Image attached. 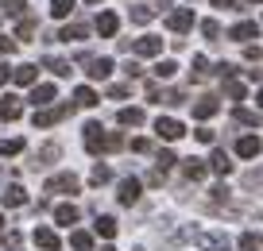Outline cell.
Segmentation results:
<instances>
[{"instance_id": "53", "label": "cell", "mask_w": 263, "mask_h": 251, "mask_svg": "<svg viewBox=\"0 0 263 251\" xmlns=\"http://www.w3.org/2000/svg\"><path fill=\"white\" fill-rule=\"evenodd\" d=\"M213 8H236V0H213Z\"/></svg>"}, {"instance_id": "48", "label": "cell", "mask_w": 263, "mask_h": 251, "mask_svg": "<svg viewBox=\"0 0 263 251\" xmlns=\"http://www.w3.org/2000/svg\"><path fill=\"white\" fill-rule=\"evenodd\" d=\"M128 85H112V89H108V97H112V101H124V97H128Z\"/></svg>"}, {"instance_id": "6", "label": "cell", "mask_w": 263, "mask_h": 251, "mask_svg": "<svg viewBox=\"0 0 263 251\" xmlns=\"http://www.w3.org/2000/svg\"><path fill=\"white\" fill-rule=\"evenodd\" d=\"M155 136L166 139V143H174V139L186 136V128H182L178 120H171V116H159V120H155Z\"/></svg>"}, {"instance_id": "46", "label": "cell", "mask_w": 263, "mask_h": 251, "mask_svg": "<svg viewBox=\"0 0 263 251\" xmlns=\"http://www.w3.org/2000/svg\"><path fill=\"white\" fill-rule=\"evenodd\" d=\"M232 73H236L232 62H217V78H232Z\"/></svg>"}, {"instance_id": "54", "label": "cell", "mask_w": 263, "mask_h": 251, "mask_svg": "<svg viewBox=\"0 0 263 251\" xmlns=\"http://www.w3.org/2000/svg\"><path fill=\"white\" fill-rule=\"evenodd\" d=\"M255 105H259V108H263V89H259V93H255Z\"/></svg>"}, {"instance_id": "9", "label": "cell", "mask_w": 263, "mask_h": 251, "mask_svg": "<svg viewBox=\"0 0 263 251\" xmlns=\"http://www.w3.org/2000/svg\"><path fill=\"white\" fill-rule=\"evenodd\" d=\"M166 27H171L174 35L190 31V27H194V8H178V12H171V16H166Z\"/></svg>"}, {"instance_id": "40", "label": "cell", "mask_w": 263, "mask_h": 251, "mask_svg": "<svg viewBox=\"0 0 263 251\" xmlns=\"http://www.w3.org/2000/svg\"><path fill=\"white\" fill-rule=\"evenodd\" d=\"M4 12H8V16H16V20H24V16H27V4H24V0H8V4H4Z\"/></svg>"}, {"instance_id": "44", "label": "cell", "mask_w": 263, "mask_h": 251, "mask_svg": "<svg viewBox=\"0 0 263 251\" xmlns=\"http://www.w3.org/2000/svg\"><path fill=\"white\" fill-rule=\"evenodd\" d=\"M120 147H124V136H120V131H108V147H105V151H120Z\"/></svg>"}, {"instance_id": "28", "label": "cell", "mask_w": 263, "mask_h": 251, "mask_svg": "<svg viewBox=\"0 0 263 251\" xmlns=\"http://www.w3.org/2000/svg\"><path fill=\"white\" fill-rule=\"evenodd\" d=\"M74 8H78V0H50V16L54 20H66Z\"/></svg>"}, {"instance_id": "21", "label": "cell", "mask_w": 263, "mask_h": 251, "mask_svg": "<svg viewBox=\"0 0 263 251\" xmlns=\"http://www.w3.org/2000/svg\"><path fill=\"white\" fill-rule=\"evenodd\" d=\"M12 81H16V85H35V81H39V73H35L31 62H24V66H16V70H12Z\"/></svg>"}, {"instance_id": "14", "label": "cell", "mask_w": 263, "mask_h": 251, "mask_svg": "<svg viewBox=\"0 0 263 251\" xmlns=\"http://www.w3.org/2000/svg\"><path fill=\"white\" fill-rule=\"evenodd\" d=\"M85 66H89V70H85V73H89L93 81H105L108 73H112V58H105V54H101V58H89V62H85Z\"/></svg>"}, {"instance_id": "13", "label": "cell", "mask_w": 263, "mask_h": 251, "mask_svg": "<svg viewBox=\"0 0 263 251\" xmlns=\"http://www.w3.org/2000/svg\"><path fill=\"white\" fill-rule=\"evenodd\" d=\"M20 112H24V105H20V97H12V93H4L0 97V120H20Z\"/></svg>"}, {"instance_id": "36", "label": "cell", "mask_w": 263, "mask_h": 251, "mask_svg": "<svg viewBox=\"0 0 263 251\" xmlns=\"http://www.w3.org/2000/svg\"><path fill=\"white\" fill-rule=\"evenodd\" d=\"M259 186H263V166H252L244 174V189H259Z\"/></svg>"}, {"instance_id": "2", "label": "cell", "mask_w": 263, "mask_h": 251, "mask_svg": "<svg viewBox=\"0 0 263 251\" xmlns=\"http://www.w3.org/2000/svg\"><path fill=\"white\" fill-rule=\"evenodd\" d=\"M43 189H47V194H78V189H82V182H78L70 170H62V174H50Z\"/></svg>"}, {"instance_id": "16", "label": "cell", "mask_w": 263, "mask_h": 251, "mask_svg": "<svg viewBox=\"0 0 263 251\" xmlns=\"http://www.w3.org/2000/svg\"><path fill=\"white\" fill-rule=\"evenodd\" d=\"M0 205H4V209H20V205H27L24 186H8L4 194H0Z\"/></svg>"}, {"instance_id": "29", "label": "cell", "mask_w": 263, "mask_h": 251, "mask_svg": "<svg viewBox=\"0 0 263 251\" xmlns=\"http://www.w3.org/2000/svg\"><path fill=\"white\" fill-rule=\"evenodd\" d=\"M174 73H178V62H174V58H163V62H155V78H159V81H171Z\"/></svg>"}, {"instance_id": "27", "label": "cell", "mask_w": 263, "mask_h": 251, "mask_svg": "<svg viewBox=\"0 0 263 251\" xmlns=\"http://www.w3.org/2000/svg\"><path fill=\"white\" fill-rule=\"evenodd\" d=\"M70 247H74V251H89L93 247V236L82 232V228H74V232H70Z\"/></svg>"}, {"instance_id": "5", "label": "cell", "mask_w": 263, "mask_h": 251, "mask_svg": "<svg viewBox=\"0 0 263 251\" xmlns=\"http://www.w3.org/2000/svg\"><path fill=\"white\" fill-rule=\"evenodd\" d=\"M54 97H58V89L50 85V81H35V85H31V97H27V101H31L35 108H50V105H54Z\"/></svg>"}, {"instance_id": "26", "label": "cell", "mask_w": 263, "mask_h": 251, "mask_svg": "<svg viewBox=\"0 0 263 251\" xmlns=\"http://www.w3.org/2000/svg\"><path fill=\"white\" fill-rule=\"evenodd\" d=\"M58 39H62V43H82L85 39V24H66Z\"/></svg>"}, {"instance_id": "7", "label": "cell", "mask_w": 263, "mask_h": 251, "mask_svg": "<svg viewBox=\"0 0 263 251\" xmlns=\"http://www.w3.org/2000/svg\"><path fill=\"white\" fill-rule=\"evenodd\" d=\"M132 54H140V58H155V54H163V39H159V35H143V39L132 43Z\"/></svg>"}, {"instance_id": "15", "label": "cell", "mask_w": 263, "mask_h": 251, "mask_svg": "<svg viewBox=\"0 0 263 251\" xmlns=\"http://www.w3.org/2000/svg\"><path fill=\"white\" fill-rule=\"evenodd\" d=\"M259 151H263V143L255 136H240L236 139V155L240 159H259Z\"/></svg>"}, {"instance_id": "55", "label": "cell", "mask_w": 263, "mask_h": 251, "mask_svg": "<svg viewBox=\"0 0 263 251\" xmlns=\"http://www.w3.org/2000/svg\"><path fill=\"white\" fill-rule=\"evenodd\" d=\"M101 251H116V247H108V243H105V247H101Z\"/></svg>"}, {"instance_id": "25", "label": "cell", "mask_w": 263, "mask_h": 251, "mask_svg": "<svg viewBox=\"0 0 263 251\" xmlns=\"http://www.w3.org/2000/svg\"><path fill=\"white\" fill-rule=\"evenodd\" d=\"M186 240H194V228H178V232H171L163 240V251H174L178 243H186Z\"/></svg>"}, {"instance_id": "58", "label": "cell", "mask_w": 263, "mask_h": 251, "mask_svg": "<svg viewBox=\"0 0 263 251\" xmlns=\"http://www.w3.org/2000/svg\"><path fill=\"white\" fill-rule=\"evenodd\" d=\"M0 224H4V217H0Z\"/></svg>"}, {"instance_id": "47", "label": "cell", "mask_w": 263, "mask_h": 251, "mask_svg": "<svg viewBox=\"0 0 263 251\" xmlns=\"http://www.w3.org/2000/svg\"><path fill=\"white\" fill-rule=\"evenodd\" d=\"M244 58H248V62H259V58H263V50H259V47H252V43H248V47H244Z\"/></svg>"}, {"instance_id": "20", "label": "cell", "mask_w": 263, "mask_h": 251, "mask_svg": "<svg viewBox=\"0 0 263 251\" xmlns=\"http://www.w3.org/2000/svg\"><path fill=\"white\" fill-rule=\"evenodd\" d=\"M116 27H120V20H116L112 12H101V16H97V35H101V39H112Z\"/></svg>"}, {"instance_id": "43", "label": "cell", "mask_w": 263, "mask_h": 251, "mask_svg": "<svg viewBox=\"0 0 263 251\" xmlns=\"http://www.w3.org/2000/svg\"><path fill=\"white\" fill-rule=\"evenodd\" d=\"M224 93H229L232 101H244V93H248V89L240 85V81H229V85H224Z\"/></svg>"}, {"instance_id": "22", "label": "cell", "mask_w": 263, "mask_h": 251, "mask_svg": "<svg viewBox=\"0 0 263 251\" xmlns=\"http://www.w3.org/2000/svg\"><path fill=\"white\" fill-rule=\"evenodd\" d=\"M116 120H120L124 128H140L147 116H143V108H120V112H116Z\"/></svg>"}, {"instance_id": "17", "label": "cell", "mask_w": 263, "mask_h": 251, "mask_svg": "<svg viewBox=\"0 0 263 251\" xmlns=\"http://www.w3.org/2000/svg\"><path fill=\"white\" fill-rule=\"evenodd\" d=\"M217 108H221V105H217V97H209V93L194 101V116H197V120H209V116H217Z\"/></svg>"}, {"instance_id": "52", "label": "cell", "mask_w": 263, "mask_h": 251, "mask_svg": "<svg viewBox=\"0 0 263 251\" xmlns=\"http://www.w3.org/2000/svg\"><path fill=\"white\" fill-rule=\"evenodd\" d=\"M12 78V70H8V62H0V85H4V81Z\"/></svg>"}, {"instance_id": "37", "label": "cell", "mask_w": 263, "mask_h": 251, "mask_svg": "<svg viewBox=\"0 0 263 251\" xmlns=\"http://www.w3.org/2000/svg\"><path fill=\"white\" fill-rule=\"evenodd\" d=\"M97 236L112 240V236H116V220H112V217H97Z\"/></svg>"}, {"instance_id": "56", "label": "cell", "mask_w": 263, "mask_h": 251, "mask_svg": "<svg viewBox=\"0 0 263 251\" xmlns=\"http://www.w3.org/2000/svg\"><path fill=\"white\" fill-rule=\"evenodd\" d=\"M85 4H97V0H85Z\"/></svg>"}, {"instance_id": "57", "label": "cell", "mask_w": 263, "mask_h": 251, "mask_svg": "<svg viewBox=\"0 0 263 251\" xmlns=\"http://www.w3.org/2000/svg\"><path fill=\"white\" fill-rule=\"evenodd\" d=\"M252 4H263V0H252Z\"/></svg>"}, {"instance_id": "45", "label": "cell", "mask_w": 263, "mask_h": 251, "mask_svg": "<svg viewBox=\"0 0 263 251\" xmlns=\"http://www.w3.org/2000/svg\"><path fill=\"white\" fill-rule=\"evenodd\" d=\"M159 105H182V93H178V89H166V93H163V101H159Z\"/></svg>"}, {"instance_id": "39", "label": "cell", "mask_w": 263, "mask_h": 251, "mask_svg": "<svg viewBox=\"0 0 263 251\" xmlns=\"http://www.w3.org/2000/svg\"><path fill=\"white\" fill-rule=\"evenodd\" d=\"M201 35H205V39H221V24H217V20H201Z\"/></svg>"}, {"instance_id": "1", "label": "cell", "mask_w": 263, "mask_h": 251, "mask_svg": "<svg viewBox=\"0 0 263 251\" xmlns=\"http://www.w3.org/2000/svg\"><path fill=\"white\" fill-rule=\"evenodd\" d=\"M74 112V105H50V108H35V128H54L66 116Z\"/></svg>"}, {"instance_id": "49", "label": "cell", "mask_w": 263, "mask_h": 251, "mask_svg": "<svg viewBox=\"0 0 263 251\" xmlns=\"http://www.w3.org/2000/svg\"><path fill=\"white\" fill-rule=\"evenodd\" d=\"M4 247L16 251V247H20V232H8V236H4Z\"/></svg>"}, {"instance_id": "8", "label": "cell", "mask_w": 263, "mask_h": 251, "mask_svg": "<svg viewBox=\"0 0 263 251\" xmlns=\"http://www.w3.org/2000/svg\"><path fill=\"white\" fill-rule=\"evenodd\" d=\"M58 159H62V147H58V143H43L39 151L31 155V166L43 170V166H50V162H58Z\"/></svg>"}, {"instance_id": "41", "label": "cell", "mask_w": 263, "mask_h": 251, "mask_svg": "<svg viewBox=\"0 0 263 251\" xmlns=\"http://www.w3.org/2000/svg\"><path fill=\"white\" fill-rule=\"evenodd\" d=\"M35 27H39V24H35L31 16H24V20H20V31H16V35H20V39H31V35H35Z\"/></svg>"}, {"instance_id": "33", "label": "cell", "mask_w": 263, "mask_h": 251, "mask_svg": "<svg viewBox=\"0 0 263 251\" xmlns=\"http://www.w3.org/2000/svg\"><path fill=\"white\" fill-rule=\"evenodd\" d=\"M20 151H24V139H0V159H12Z\"/></svg>"}, {"instance_id": "38", "label": "cell", "mask_w": 263, "mask_h": 251, "mask_svg": "<svg viewBox=\"0 0 263 251\" xmlns=\"http://www.w3.org/2000/svg\"><path fill=\"white\" fill-rule=\"evenodd\" d=\"M47 66H50V70L58 73V78H70V70H74V66L66 62V58H47Z\"/></svg>"}, {"instance_id": "4", "label": "cell", "mask_w": 263, "mask_h": 251, "mask_svg": "<svg viewBox=\"0 0 263 251\" xmlns=\"http://www.w3.org/2000/svg\"><path fill=\"white\" fill-rule=\"evenodd\" d=\"M194 243L201 251H232L229 236H221V232H194Z\"/></svg>"}, {"instance_id": "51", "label": "cell", "mask_w": 263, "mask_h": 251, "mask_svg": "<svg viewBox=\"0 0 263 251\" xmlns=\"http://www.w3.org/2000/svg\"><path fill=\"white\" fill-rule=\"evenodd\" d=\"M16 50V39H0V54H12Z\"/></svg>"}, {"instance_id": "30", "label": "cell", "mask_w": 263, "mask_h": 251, "mask_svg": "<svg viewBox=\"0 0 263 251\" xmlns=\"http://www.w3.org/2000/svg\"><path fill=\"white\" fill-rule=\"evenodd\" d=\"M74 105H78V108H93V105H97V93H93L89 85H82V89L74 93Z\"/></svg>"}, {"instance_id": "35", "label": "cell", "mask_w": 263, "mask_h": 251, "mask_svg": "<svg viewBox=\"0 0 263 251\" xmlns=\"http://www.w3.org/2000/svg\"><path fill=\"white\" fill-rule=\"evenodd\" d=\"M236 124H244V128H259L263 116H259V112H248V108H240V112H236Z\"/></svg>"}, {"instance_id": "12", "label": "cell", "mask_w": 263, "mask_h": 251, "mask_svg": "<svg viewBox=\"0 0 263 251\" xmlns=\"http://www.w3.org/2000/svg\"><path fill=\"white\" fill-rule=\"evenodd\" d=\"M35 243H39L43 251H58V247H62L58 232H54V228H47V224H39V228H35Z\"/></svg>"}, {"instance_id": "3", "label": "cell", "mask_w": 263, "mask_h": 251, "mask_svg": "<svg viewBox=\"0 0 263 251\" xmlns=\"http://www.w3.org/2000/svg\"><path fill=\"white\" fill-rule=\"evenodd\" d=\"M85 147H89V155H101V151L108 147V131L101 128L97 120H89V124H85Z\"/></svg>"}, {"instance_id": "24", "label": "cell", "mask_w": 263, "mask_h": 251, "mask_svg": "<svg viewBox=\"0 0 263 251\" xmlns=\"http://www.w3.org/2000/svg\"><path fill=\"white\" fill-rule=\"evenodd\" d=\"M236 247H240V251H263V232H252V228H248V232L240 236Z\"/></svg>"}, {"instance_id": "34", "label": "cell", "mask_w": 263, "mask_h": 251, "mask_svg": "<svg viewBox=\"0 0 263 251\" xmlns=\"http://www.w3.org/2000/svg\"><path fill=\"white\" fill-rule=\"evenodd\" d=\"M89 182H93V186H105V182H112V170H108V166H101V162H97V166H93V174H89Z\"/></svg>"}, {"instance_id": "42", "label": "cell", "mask_w": 263, "mask_h": 251, "mask_svg": "<svg viewBox=\"0 0 263 251\" xmlns=\"http://www.w3.org/2000/svg\"><path fill=\"white\" fill-rule=\"evenodd\" d=\"M174 162H178V159H174V151H159V166H155V170H163V174H166Z\"/></svg>"}, {"instance_id": "19", "label": "cell", "mask_w": 263, "mask_h": 251, "mask_svg": "<svg viewBox=\"0 0 263 251\" xmlns=\"http://www.w3.org/2000/svg\"><path fill=\"white\" fill-rule=\"evenodd\" d=\"M209 170L221 174V178H224V174H232V159H229V151H221V147H217L213 159H209Z\"/></svg>"}, {"instance_id": "10", "label": "cell", "mask_w": 263, "mask_h": 251, "mask_svg": "<svg viewBox=\"0 0 263 251\" xmlns=\"http://www.w3.org/2000/svg\"><path fill=\"white\" fill-rule=\"evenodd\" d=\"M140 194H143V182L140 178H124L116 197H120V205H136V201H140Z\"/></svg>"}, {"instance_id": "18", "label": "cell", "mask_w": 263, "mask_h": 251, "mask_svg": "<svg viewBox=\"0 0 263 251\" xmlns=\"http://www.w3.org/2000/svg\"><path fill=\"white\" fill-rule=\"evenodd\" d=\"M78 205H54V224H62V228H70V224H78Z\"/></svg>"}, {"instance_id": "11", "label": "cell", "mask_w": 263, "mask_h": 251, "mask_svg": "<svg viewBox=\"0 0 263 251\" xmlns=\"http://www.w3.org/2000/svg\"><path fill=\"white\" fill-rule=\"evenodd\" d=\"M229 39H232V43H244V47H248L252 39H259V27H255L252 20H244V24H236V27L229 31Z\"/></svg>"}, {"instance_id": "32", "label": "cell", "mask_w": 263, "mask_h": 251, "mask_svg": "<svg viewBox=\"0 0 263 251\" xmlns=\"http://www.w3.org/2000/svg\"><path fill=\"white\" fill-rule=\"evenodd\" d=\"M205 78H209V62L197 54V58H194V66H190V81H205Z\"/></svg>"}, {"instance_id": "23", "label": "cell", "mask_w": 263, "mask_h": 251, "mask_svg": "<svg viewBox=\"0 0 263 251\" xmlns=\"http://www.w3.org/2000/svg\"><path fill=\"white\" fill-rule=\"evenodd\" d=\"M182 174H186V182H201V178L209 174V166H205L201 159H190L186 166H182Z\"/></svg>"}, {"instance_id": "50", "label": "cell", "mask_w": 263, "mask_h": 251, "mask_svg": "<svg viewBox=\"0 0 263 251\" xmlns=\"http://www.w3.org/2000/svg\"><path fill=\"white\" fill-rule=\"evenodd\" d=\"M194 136H197V139H201V143H213V131H209V128H197V131H194Z\"/></svg>"}, {"instance_id": "31", "label": "cell", "mask_w": 263, "mask_h": 251, "mask_svg": "<svg viewBox=\"0 0 263 251\" xmlns=\"http://www.w3.org/2000/svg\"><path fill=\"white\" fill-rule=\"evenodd\" d=\"M151 20H155V8H151V4H136V8H132V24H151Z\"/></svg>"}]
</instances>
